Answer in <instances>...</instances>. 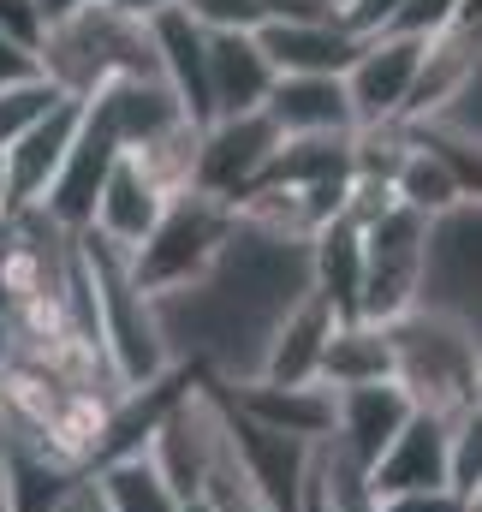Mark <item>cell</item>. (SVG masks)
Masks as SVG:
<instances>
[{"label": "cell", "instance_id": "obj_8", "mask_svg": "<svg viewBox=\"0 0 482 512\" xmlns=\"http://www.w3.org/2000/svg\"><path fill=\"white\" fill-rule=\"evenodd\" d=\"M423 36H369L363 54L346 72V96H352V114L363 126H387V120H405V102L417 90V72H423Z\"/></svg>", "mask_w": 482, "mask_h": 512}, {"label": "cell", "instance_id": "obj_36", "mask_svg": "<svg viewBox=\"0 0 482 512\" xmlns=\"http://www.w3.org/2000/svg\"><path fill=\"white\" fill-rule=\"evenodd\" d=\"M453 24H465V30H482V0H465V6H459V18H453Z\"/></svg>", "mask_w": 482, "mask_h": 512}, {"label": "cell", "instance_id": "obj_27", "mask_svg": "<svg viewBox=\"0 0 482 512\" xmlns=\"http://www.w3.org/2000/svg\"><path fill=\"white\" fill-rule=\"evenodd\" d=\"M60 102V90L48 84V78H24V84H6L0 90V155L24 137V131L36 126L48 108Z\"/></svg>", "mask_w": 482, "mask_h": 512}, {"label": "cell", "instance_id": "obj_40", "mask_svg": "<svg viewBox=\"0 0 482 512\" xmlns=\"http://www.w3.org/2000/svg\"><path fill=\"white\" fill-rule=\"evenodd\" d=\"M185 512H209V507H203V501H197V507H185Z\"/></svg>", "mask_w": 482, "mask_h": 512}, {"label": "cell", "instance_id": "obj_30", "mask_svg": "<svg viewBox=\"0 0 482 512\" xmlns=\"http://www.w3.org/2000/svg\"><path fill=\"white\" fill-rule=\"evenodd\" d=\"M405 6H411V0H352L340 18H346V30H352V36L369 42V36H387V30L399 24V12H405Z\"/></svg>", "mask_w": 482, "mask_h": 512}, {"label": "cell", "instance_id": "obj_31", "mask_svg": "<svg viewBox=\"0 0 482 512\" xmlns=\"http://www.w3.org/2000/svg\"><path fill=\"white\" fill-rule=\"evenodd\" d=\"M381 512H471V501L447 483V489H417V495H387Z\"/></svg>", "mask_w": 482, "mask_h": 512}, {"label": "cell", "instance_id": "obj_39", "mask_svg": "<svg viewBox=\"0 0 482 512\" xmlns=\"http://www.w3.org/2000/svg\"><path fill=\"white\" fill-rule=\"evenodd\" d=\"M316 6H328V12H346V6H352V0H316Z\"/></svg>", "mask_w": 482, "mask_h": 512}, {"label": "cell", "instance_id": "obj_34", "mask_svg": "<svg viewBox=\"0 0 482 512\" xmlns=\"http://www.w3.org/2000/svg\"><path fill=\"white\" fill-rule=\"evenodd\" d=\"M108 6H120L125 18H143V24H149L155 12H167V6H179V0H108Z\"/></svg>", "mask_w": 482, "mask_h": 512}, {"label": "cell", "instance_id": "obj_23", "mask_svg": "<svg viewBox=\"0 0 482 512\" xmlns=\"http://www.w3.org/2000/svg\"><path fill=\"white\" fill-rule=\"evenodd\" d=\"M90 495L102 512H185V501L167 489V477L149 465V453H125L90 471Z\"/></svg>", "mask_w": 482, "mask_h": 512}, {"label": "cell", "instance_id": "obj_25", "mask_svg": "<svg viewBox=\"0 0 482 512\" xmlns=\"http://www.w3.org/2000/svg\"><path fill=\"white\" fill-rule=\"evenodd\" d=\"M310 507L316 512H381V495H375L363 465H352L334 447H322L316 453V477H310Z\"/></svg>", "mask_w": 482, "mask_h": 512}, {"label": "cell", "instance_id": "obj_26", "mask_svg": "<svg viewBox=\"0 0 482 512\" xmlns=\"http://www.w3.org/2000/svg\"><path fill=\"white\" fill-rule=\"evenodd\" d=\"M447 483H453L465 501L482 495V399L465 405V411L447 423Z\"/></svg>", "mask_w": 482, "mask_h": 512}, {"label": "cell", "instance_id": "obj_37", "mask_svg": "<svg viewBox=\"0 0 482 512\" xmlns=\"http://www.w3.org/2000/svg\"><path fill=\"white\" fill-rule=\"evenodd\" d=\"M12 221V191H6V167H0V227Z\"/></svg>", "mask_w": 482, "mask_h": 512}, {"label": "cell", "instance_id": "obj_32", "mask_svg": "<svg viewBox=\"0 0 482 512\" xmlns=\"http://www.w3.org/2000/svg\"><path fill=\"white\" fill-rule=\"evenodd\" d=\"M24 78H42L36 54H24L18 42H6V36H0V90H6V84H24Z\"/></svg>", "mask_w": 482, "mask_h": 512}, {"label": "cell", "instance_id": "obj_35", "mask_svg": "<svg viewBox=\"0 0 482 512\" xmlns=\"http://www.w3.org/2000/svg\"><path fill=\"white\" fill-rule=\"evenodd\" d=\"M12 352H18V340H12V322H0V382H6V370H12Z\"/></svg>", "mask_w": 482, "mask_h": 512}, {"label": "cell", "instance_id": "obj_13", "mask_svg": "<svg viewBox=\"0 0 482 512\" xmlns=\"http://www.w3.org/2000/svg\"><path fill=\"white\" fill-rule=\"evenodd\" d=\"M78 131H84V102L60 96L36 126L0 155V167H6V191H12V209H36V203L48 197V185H54L66 149L78 143Z\"/></svg>", "mask_w": 482, "mask_h": 512}, {"label": "cell", "instance_id": "obj_20", "mask_svg": "<svg viewBox=\"0 0 482 512\" xmlns=\"http://www.w3.org/2000/svg\"><path fill=\"white\" fill-rule=\"evenodd\" d=\"M280 137H352L358 114L346 96V78H274L268 108Z\"/></svg>", "mask_w": 482, "mask_h": 512}, {"label": "cell", "instance_id": "obj_3", "mask_svg": "<svg viewBox=\"0 0 482 512\" xmlns=\"http://www.w3.org/2000/svg\"><path fill=\"white\" fill-rule=\"evenodd\" d=\"M78 251L90 262V280H96V310H102V358L114 370V382L131 387H155L167 382L179 364H173V346L161 334V316H155V298L131 280V256L102 245L96 233H78Z\"/></svg>", "mask_w": 482, "mask_h": 512}, {"label": "cell", "instance_id": "obj_29", "mask_svg": "<svg viewBox=\"0 0 482 512\" xmlns=\"http://www.w3.org/2000/svg\"><path fill=\"white\" fill-rule=\"evenodd\" d=\"M0 36H6V42H18L24 54H42L48 24H42L36 0H0Z\"/></svg>", "mask_w": 482, "mask_h": 512}, {"label": "cell", "instance_id": "obj_14", "mask_svg": "<svg viewBox=\"0 0 482 512\" xmlns=\"http://www.w3.org/2000/svg\"><path fill=\"white\" fill-rule=\"evenodd\" d=\"M411 393L399 382H369V387H340V417H334V453H346L352 465L375 471L381 453L393 447V435L411 423Z\"/></svg>", "mask_w": 482, "mask_h": 512}, {"label": "cell", "instance_id": "obj_28", "mask_svg": "<svg viewBox=\"0 0 482 512\" xmlns=\"http://www.w3.org/2000/svg\"><path fill=\"white\" fill-rule=\"evenodd\" d=\"M179 12H191L203 30H262L274 18V0H179Z\"/></svg>", "mask_w": 482, "mask_h": 512}, {"label": "cell", "instance_id": "obj_38", "mask_svg": "<svg viewBox=\"0 0 482 512\" xmlns=\"http://www.w3.org/2000/svg\"><path fill=\"white\" fill-rule=\"evenodd\" d=\"M0 512H6V435H0Z\"/></svg>", "mask_w": 482, "mask_h": 512}, {"label": "cell", "instance_id": "obj_4", "mask_svg": "<svg viewBox=\"0 0 482 512\" xmlns=\"http://www.w3.org/2000/svg\"><path fill=\"white\" fill-rule=\"evenodd\" d=\"M233 227H239V209H233V203H221V197H209V191H179V197L161 209L155 233L131 251V280H137L149 298H167V292L191 286L215 256L227 251Z\"/></svg>", "mask_w": 482, "mask_h": 512}, {"label": "cell", "instance_id": "obj_11", "mask_svg": "<svg viewBox=\"0 0 482 512\" xmlns=\"http://www.w3.org/2000/svg\"><path fill=\"white\" fill-rule=\"evenodd\" d=\"M114 161H120V137L84 108V131H78V143L66 149V161H60V173H54V185H48V197H42L36 209H42L48 221H60L66 233H90Z\"/></svg>", "mask_w": 482, "mask_h": 512}, {"label": "cell", "instance_id": "obj_24", "mask_svg": "<svg viewBox=\"0 0 482 512\" xmlns=\"http://www.w3.org/2000/svg\"><path fill=\"white\" fill-rule=\"evenodd\" d=\"M393 197H399L405 209H417L423 221H447L453 209H465V191H459L453 167H447L429 143H417V131H411V149H405V161H399V173H393Z\"/></svg>", "mask_w": 482, "mask_h": 512}, {"label": "cell", "instance_id": "obj_9", "mask_svg": "<svg viewBox=\"0 0 482 512\" xmlns=\"http://www.w3.org/2000/svg\"><path fill=\"white\" fill-rule=\"evenodd\" d=\"M280 149V131L268 114H239V120H209L203 126V149H197V191L239 203L244 191L268 173Z\"/></svg>", "mask_w": 482, "mask_h": 512}, {"label": "cell", "instance_id": "obj_1", "mask_svg": "<svg viewBox=\"0 0 482 512\" xmlns=\"http://www.w3.org/2000/svg\"><path fill=\"white\" fill-rule=\"evenodd\" d=\"M387 340H393V382L411 393L417 411L459 417L465 405H477L482 340L471 322H459L441 304H417L411 316L387 322Z\"/></svg>", "mask_w": 482, "mask_h": 512}, {"label": "cell", "instance_id": "obj_17", "mask_svg": "<svg viewBox=\"0 0 482 512\" xmlns=\"http://www.w3.org/2000/svg\"><path fill=\"white\" fill-rule=\"evenodd\" d=\"M447 423L435 411H411V423L393 435V447L381 453V465L369 471L375 495H417V489H447Z\"/></svg>", "mask_w": 482, "mask_h": 512}, {"label": "cell", "instance_id": "obj_2", "mask_svg": "<svg viewBox=\"0 0 482 512\" xmlns=\"http://www.w3.org/2000/svg\"><path fill=\"white\" fill-rule=\"evenodd\" d=\"M42 78L72 96V102H90L102 84L114 78H161V60H155V36L143 18H125L120 6L108 0H90L72 24L48 30L42 54H36Z\"/></svg>", "mask_w": 482, "mask_h": 512}, {"label": "cell", "instance_id": "obj_41", "mask_svg": "<svg viewBox=\"0 0 482 512\" xmlns=\"http://www.w3.org/2000/svg\"><path fill=\"white\" fill-rule=\"evenodd\" d=\"M477 399H482V376H477Z\"/></svg>", "mask_w": 482, "mask_h": 512}, {"label": "cell", "instance_id": "obj_12", "mask_svg": "<svg viewBox=\"0 0 482 512\" xmlns=\"http://www.w3.org/2000/svg\"><path fill=\"white\" fill-rule=\"evenodd\" d=\"M256 42L280 78H346L363 54V36L346 30V18H274Z\"/></svg>", "mask_w": 482, "mask_h": 512}, {"label": "cell", "instance_id": "obj_16", "mask_svg": "<svg viewBox=\"0 0 482 512\" xmlns=\"http://www.w3.org/2000/svg\"><path fill=\"white\" fill-rule=\"evenodd\" d=\"M334 328H340L334 304L310 286V292L280 316V328L268 334V352H262L256 382H322V352H328Z\"/></svg>", "mask_w": 482, "mask_h": 512}, {"label": "cell", "instance_id": "obj_10", "mask_svg": "<svg viewBox=\"0 0 482 512\" xmlns=\"http://www.w3.org/2000/svg\"><path fill=\"white\" fill-rule=\"evenodd\" d=\"M227 393V405L244 411L250 423L292 435L304 447H328L334 441V417H340V393L328 382H239V387H215Z\"/></svg>", "mask_w": 482, "mask_h": 512}, {"label": "cell", "instance_id": "obj_33", "mask_svg": "<svg viewBox=\"0 0 482 512\" xmlns=\"http://www.w3.org/2000/svg\"><path fill=\"white\" fill-rule=\"evenodd\" d=\"M84 6H90V0H36V12H42V24H48V30L72 24V18H78Z\"/></svg>", "mask_w": 482, "mask_h": 512}, {"label": "cell", "instance_id": "obj_18", "mask_svg": "<svg viewBox=\"0 0 482 512\" xmlns=\"http://www.w3.org/2000/svg\"><path fill=\"white\" fill-rule=\"evenodd\" d=\"M167 203H173V197H167V191L120 149V161H114V173H108V185H102V203H96L90 233H96L102 245H114V251L131 256L149 233H155V221H161Z\"/></svg>", "mask_w": 482, "mask_h": 512}, {"label": "cell", "instance_id": "obj_15", "mask_svg": "<svg viewBox=\"0 0 482 512\" xmlns=\"http://www.w3.org/2000/svg\"><path fill=\"white\" fill-rule=\"evenodd\" d=\"M274 66L250 30H209V120L262 114L274 90Z\"/></svg>", "mask_w": 482, "mask_h": 512}, {"label": "cell", "instance_id": "obj_21", "mask_svg": "<svg viewBox=\"0 0 482 512\" xmlns=\"http://www.w3.org/2000/svg\"><path fill=\"white\" fill-rule=\"evenodd\" d=\"M310 286L334 304L340 322L358 316V298H363V227H352L346 215L328 221V227L310 239Z\"/></svg>", "mask_w": 482, "mask_h": 512}, {"label": "cell", "instance_id": "obj_5", "mask_svg": "<svg viewBox=\"0 0 482 512\" xmlns=\"http://www.w3.org/2000/svg\"><path fill=\"white\" fill-rule=\"evenodd\" d=\"M429 233L435 221H423L417 209H387L375 227H363V298L358 316L363 322H399L423 304L429 286Z\"/></svg>", "mask_w": 482, "mask_h": 512}, {"label": "cell", "instance_id": "obj_22", "mask_svg": "<svg viewBox=\"0 0 482 512\" xmlns=\"http://www.w3.org/2000/svg\"><path fill=\"white\" fill-rule=\"evenodd\" d=\"M322 382L334 387H369V382H393V340H387V328L381 322H340L334 328V340H328V352H322Z\"/></svg>", "mask_w": 482, "mask_h": 512}, {"label": "cell", "instance_id": "obj_6", "mask_svg": "<svg viewBox=\"0 0 482 512\" xmlns=\"http://www.w3.org/2000/svg\"><path fill=\"white\" fill-rule=\"evenodd\" d=\"M149 465L167 477V489L185 501V507H197L203 501V483H209V465H215V453H221V393L209 382H191L185 387V399L161 417V429L149 435Z\"/></svg>", "mask_w": 482, "mask_h": 512}, {"label": "cell", "instance_id": "obj_19", "mask_svg": "<svg viewBox=\"0 0 482 512\" xmlns=\"http://www.w3.org/2000/svg\"><path fill=\"white\" fill-rule=\"evenodd\" d=\"M149 36H155V60H161V78L173 84L179 108L197 126H209V30L191 12L167 6L149 18Z\"/></svg>", "mask_w": 482, "mask_h": 512}, {"label": "cell", "instance_id": "obj_7", "mask_svg": "<svg viewBox=\"0 0 482 512\" xmlns=\"http://www.w3.org/2000/svg\"><path fill=\"white\" fill-rule=\"evenodd\" d=\"M221 417H227V447L244 465V477L256 483V495L274 512H304V495H310V477H316V453L322 447H304L292 435H274L262 423H250L244 411L227 405L221 393Z\"/></svg>", "mask_w": 482, "mask_h": 512}]
</instances>
